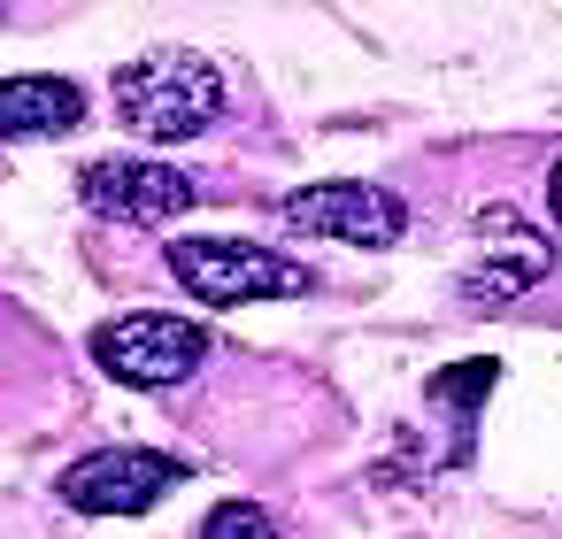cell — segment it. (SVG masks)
<instances>
[{
    "label": "cell",
    "instance_id": "8",
    "mask_svg": "<svg viewBox=\"0 0 562 539\" xmlns=\"http://www.w3.org/2000/svg\"><path fill=\"white\" fill-rule=\"evenodd\" d=\"M201 539H278V524L255 508V501H224L201 516Z\"/></svg>",
    "mask_w": 562,
    "mask_h": 539
},
{
    "label": "cell",
    "instance_id": "4",
    "mask_svg": "<svg viewBox=\"0 0 562 539\" xmlns=\"http://www.w3.org/2000/svg\"><path fill=\"white\" fill-rule=\"evenodd\" d=\"M186 485V462L155 454V447H101V454H78L63 470V501L78 516H147L155 501H170Z\"/></svg>",
    "mask_w": 562,
    "mask_h": 539
},
{
    "label": "cell",
    "instance_id": "9",
    "mask_svg": "<svg viewBox=\"0 0 562 539\" xmlns=\"http://www.w3.org/2000/svg\"><path fill=\"white\" fill-rule=\"evenodd\" d=\"M547 209H554V216H562V162H554V170H547Z\"/></svg>",
    "mask_w": 562,
    "mask_h": 539
},
{
    "label": "cell",
    "instance_id": "2",
    "mask_svg": "<svg viewBox=\"0 0 562 539\" xmlns=\"http://www.w3.org/2000/svg\"><path fill=\"white\" fill-rule=\"evenodd\" d=\"M170 278L209 301V308H239V301H301L316 293V270L278 255V247H247V239H170Z\"/></svg>",
    "mask_w": 562,
    "mask_h": 539
},
{
    "label": "cell",
    "instance_id": "7",
    "mask_svg": "<svg viewBox=\"0 0 562 539\" xmlns=\"http://www.w3.org/2000/svg\"><path fill=\"white\" fill-rule=\"evenodd\" d=\"M86 124V93L70 78H0V139H55Z\"/></svg>",
    "mask_w": 562,
    "mask_h": 539
},
{
    "label": "cell",
    "instance_id": "6",
    "mask_svg": "<svg viewBox=\"0 0 562 539\" xmlns=\"http://www.w3.org/2000/svg\"><path fill=\"white\" fill-rule=\"evenodd\" d=\"M278 216L293 232H316V239H347V247H393L408 232V209L362 178H331V186H301L278 201Z\"/></svg>",
    "mask_w": 562,
    "mask_h": 539
},
{
    "label": "cell",
    "instance_id": "3",
    "mask_svg": "<svg viewBox=\"0 0 562 539\" xmlns=\"http://www.w3.org/2000/svg\"><path fill=\"white\" fill-rule=\"evenodd\" d=\"M209 355V332L193 316H162V308H139V316H116L93 332V362L116 378V385H186Z\"/></svg>",
    "mask_w": 562,
    "mask_h": 539
},
{
    "label": "cell",
    "instance_id": "5",
    "mask_svg": "<svg viewBox=\"0 0 562 539\" xmlns=\"http://www.w3.org/2000/svg\"><path fill=\"white\" fill-rule=\"evenodd\" d=\"M78 193L93 216H116V224H170L201 201V186L170 162H147V155H109V162H86L78 170Z\"/></svg>",
    "mask_w": 562,
    "mask_h": 539
},
{
    "label": "cell",
    "instance_id": "1",
    "mask_svg": "<svg viewBox=\"0 0 562 539\" xmlns=\"http://www.w3.org/2000/svg\"><path fill=\"white\" fill-rule=\"evenodd\" d=\"M116 116L139 139H201L224 116V70L193 47H147L116 70Z\"/></svg>",
    "mask_w": 562,
    "mask_h": 539
}]
</instances>
